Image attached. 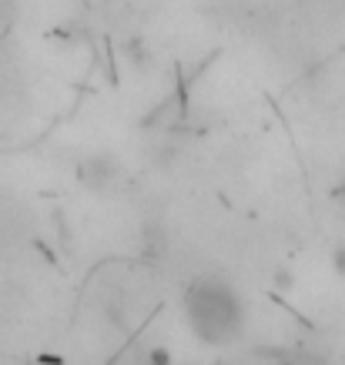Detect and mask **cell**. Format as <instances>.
<instances>
[{
  "label": "cell",
  "mask_w": 345,
  "mask_h": 365,
  "mask_svg": "<svg viewBox=\"0 0 345 365\" xmlns=\"http://www.w3.org/2000/svg\"><path fill=\"white\" fill-rule=\"evenodd\" d=\"M121 161L108 151H91V155L81 158L78 165V185L91 195H108V191L118 188L121 181Z\"/></svg>",
  "instance_id": "cell-2"
},
{
  "label": "cell",
  "mask_w": 345,
  "mask_h": 365,
  "mask_svg": "<svg viewBox=\"0 0 345 365\" xmlns=\"http://www.w3.org/2000/svg\"><path fill=\"white\" fill-rule=\"evenodd\" d=\"M332 265H335V272H339V275H345V245L332 255Z\"/></svg>",
  "instance_id": "cell-3"
},
{
  "label": "cell",
  "mask_w": 345,
  "mask_h": 365,
  "mask_svg": "<svg viewBox=\"0 0 345 365\" xmlns=\"http://www.w3.org/2000/svg\"><path fill=\"white\" fill-rule=\"evenodd\" d=\"M185 315H188L191 332L205 345H228L242 332V302L225 282L215 278H198L191 282L185 295Z\"/></svg>",
  "instance_id": "cell-1"
}]
</instances>
